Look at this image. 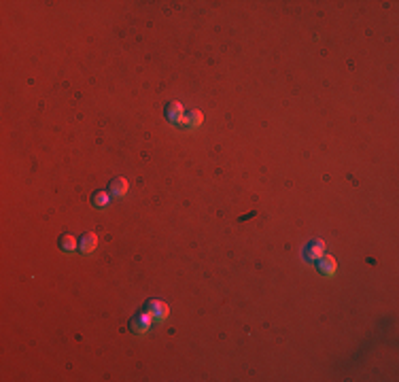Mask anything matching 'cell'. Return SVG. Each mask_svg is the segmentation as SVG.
I'll return each instance as SVG.
<instances>
[{
  "mask_svg": "<svg viewBox=\"0 0 399 382\" xmlns=\"http://www.w3.org/2000/svg\"><path fill=\"white\" fill-rule=\"evenodd\" d=\"M168 119L172 121V123H177V119L181 117V115H185V106H183L181 102H172L170 106H168Z\"/></svg>",
  "mask_w": 399,
  "mask_h": 382,
  "instance_id": "8",
  "label": "cell"
},
{
  "mask_svg": "<svg viewBox=\"0 0 399 382\" xmlns=\"http://www.w3.org/2000/svg\"><path fill=\"white\" fill-rule=\"evenodd\" d=\"M145 310H149V312L153 314L155 323H164L166 319L170 317V306L166 304V302H162V300H151V302H147Z\"/></svg>",
  "mask_w": 399,
  "mask_h": 382,
  "instance_id": "2",
  "label": "cell"
},
{
  "mask_svg": "<svg viewBox=\"0 0 399 382\" xmlns=\"http://www.w3.org/2000/svg\"><path fill=\"white\" fill-rule=\"evenodd\" d=\"M317 268H319V272L323 274V276L331 278V276H336V272H338V261H336V257L323 255L319 259V263H317Z\"/></svg>",
  "mask_w": 399,
  "mask_h": 382,
  "instance_id": "4",
  "label": "cell"
},
{
  "mask_svg": "<svg viewBox=\"0 0 399 382\" xmlns=\"http://www.w3.org/2000/svg\"><path fill=\"white\" fill-rule=\"evenodd\" d=\"M96 248H98V236L94 231H87V234L81 236V253L89 255V253H94Z\"/></svg>",
  "mask_w": 399,
  "mask_h": 382,
  "instance_id": "5",
  "label": "cell"
},
{
  "mask_svg": "<svg viewBox=\"0 0 399 382\" xmlns=\"http://www.w3.org/2000/svg\"><path fill=\"white\" fill-rule=\"evenodd\" d=\"M128 189H130V185H128V181L126 179H113L111 181V193L115 195V197H123L128 193Z\"/></svg>",
  "mask_w": 399,
  "mask_h": 382,
  "instance_id": "6",
  "label": "cell"
},
{
  "mask_svg": "<svg viewBox=\"0 0 399 382\" xmlns=\"http://www.w3.org/2000/svg\"><path fill=\"white\" fill-rule=\"evenodd\" d=\"M60 246L64 248V251H68V253H72V251H77V238L74 236H70V234H66L64 238H62V242H60Z\"/></svg>",
  "mask_w": 399,
  "mask_h": 382,
  "instance_id": "10",
  "label": "cell"
},
{
  "mask_svg": "<svg viewBox=\"0 0 399 382\" xmlns=\"http://www.w3.org/2000/svg\"><path fill=\"white\" fill-rule=\"evenodd\" d=\"M187 117H189V130H194V128H200L204 123V115L200 113L198 109H191L189 113H187Z\"/></svg>",
  "mask_w": 399,
  "mask_h": 382,
  "instance_id": "9",
  "label": "cell"
},
{
  "mask_svg": "<svg viewBox=\"0 0 399 382\" xmlns=\"http://www.w3.org/2000/svg\"><path fill=\"white\" fill-rule=\"evenodd\" d=\"M153 325H155V319H153V314L149 310H138L130 321V329L134 331V334H140V336L149 334Z\"/></svg>",
  "mask_w": 399,
  "mask_h": 382,
  "instance_id": "1",
  "label": "cell"
},
{
  "mask_svg": "<svg viewBox=\"0 0 399 382\" xmlns=\"http://www.w3.org/2000/svg\"><path fill=\"white\" fill-rule=\"evenodd\" d=\"M109 202H111V195L106 193V191H98V193L91 197V204H94L96 208H100V210H104L106 206H109Z\"/></svg>",
  "mask_w": 399,
  "mask_h": 382,
  "instance_id": "7",
  "label": "cell"
},
{
  "mask_svg": "<svg viewBox=\"0 0 399 382\" xmlns=\"http://www.w3.org/2000/svg\"><path fill=\"white\" fill-rule=\"evenodd\" d=\"M323 255H325V242H323V240H312L304 251V257L308 263H317Z\"/></svg>",
  "mask_w": 399,
  "mask_h": 382,
  "instance_id": "3",
  "label": "cell"
}]
</instances>
